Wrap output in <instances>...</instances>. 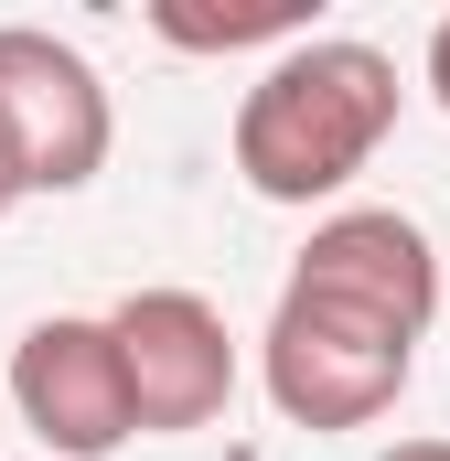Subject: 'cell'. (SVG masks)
<instances>
[{"label": "cell", "instance_id": "1", "mask_svg": "<svg viewBox=\"0 0 450 461\" xmlns=\"http://www.w3.org/2000/svg\"><path fill=\"white\" fill-rule=\"evenodd\" d=\"M397 108H408L397 54H375L354 32H311V43L268 54L257 86L236 97V172L257 204H333L386 150Z\"/></svg>", "mask_w": 450, "mask_h": 461}, {"label": "cell", "instance_id": "2", "mask_svg": "<svg viewBox=\"0 0 450 461\" xmlns=\"http://www.w3.org/2000/svg\"><path fill=\"white\" fill-rule=\"evenodd\" d=\"M408 375H418L408 333H386V322H364V312L311 301V290L279 279V312L257 333V386H268V408L290 429H375L408 397Z\"/></svg>", "mask_w": 450, "mask_h": 461}, {"label": "cell", "instance_id": "3", "mask_svg": "<svg viewBox=\"0 0 450 461\" xmlns=\"http://www.w3.org/2000/svg\"><path fill=\"white\" fill-rule=\"evenodd\" d=\"M0 140L22 161V194H86L118 150L108 76L43 22H0Z\"/></svg>", "mask_w": 450, "mask_h": 461}, {"label": "cell", "instance_id": "4", "mask_svg": "<svg viewBox=\"0 0 450 461\" xmlns=\"http://www.w3.org/2000/svg\"><path fill=\"white\" fill-rule=\"evenodd\" d=\"M97 322H108V344H118L140 440H183V429H215L225 419L247 354H236V333H225V312L204 290H129Z\"/></svg>", "mask_w": 450, "mask_h": 461}, {"label": "cell", "instance_id": "5", "mask_svg": "<svg viewBox=\"0 0 450 461\" xmlns=\"http://www.w3.org/2000/svg\"><path fill=\"white\" fill-rule=\"evenodd\" d=\"M11 408H22V429L54 461H108V451L140 440L129 375H118V344H108L97 312H43L11 344Z\"/></svg>", "mask_w": 450, "mask_h": 461}, {"label": "cell", "instance_id": "6", "mask_svg": "<svg viewBox=\"0 0 450 461\" xmlns=\"http://www.w3.org/2000/svg\"><path fill=\"white\" fill-rule=\"evenodd\" d=\"M290 290L343 301V312L429 344V322H440V247H429L418 215H397V204H333L311 226V247L290 258Z\"/></svg>", "mask_w": 450, "mask_h": 461}, {"label": "cell", "instance_id": "7", "mask_svg": "<svg viewBox=\"0 0 450 461\" xmlns=\"http://www.w3.org/2000/svg\"><path fill=\"white\" fill-rule=\"evenodd\" d=\"M150 32L183 43V54H247V43L290 54V43H311V11H301V0H257V11H194V0H161Z\"/></svg>", "mask_w": 450, "mask_h": 461}, {"label": "cell", "instance_id": "8", "mask_svg": "<svg viewBox=\"0 0 450 461\" xmlns=\"http://www.w3.org/2000/svg\"><path fill=\"white\" fill-rule=\"evenodd\" d=\"M429 97H440V118H450V11L429 22Z\"/></svg>", "mask_w": 450, "mask_h": 461}, {"label": "cell", "instance_id": "9", "mask_svg": "<svg viewBox=\"0 0 450 461\" xmlns=\"http://www.w3.org/2000/svg\"><path fill=\"white\" fill-rule=\"evenodd\" d=\"M22 204H32V194H22V161H11V140H0V226H11Z\"/></svg>", "mask_w": 450, "mask_h": 461}, {"label": "cell", "instance_id": "10", "mask_svg": "<svg viewBox=\"0 0 450 461\" xmlns=\"http://www.w3.org/2000/svg\"><path fill=\"white\" fill-rule=\"evenodd\" d=\"M375 461H450V440H397V451H375Z\"/></svg>", "mask_w": 450, "mask_h": 461}]
</instances>
